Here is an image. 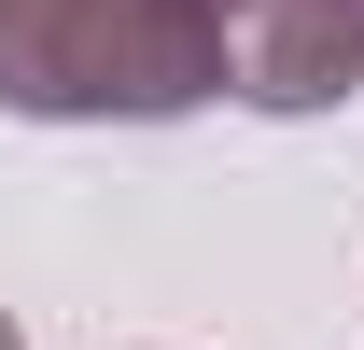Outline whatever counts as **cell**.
Returning <instances> with one entry per match:
<instances>
[{
	"label": "cell",
	"mask_w": 364,
	"mask_h": 350,
	"mask_svg": "<svg viewBox=\"0 0 364 350\" xmlns=\"http://www.w3.org/2000/svg\"><path fill=\"white\" fill-rule=\"evenodd\" d=\"M225 98L210 0H0V112L28 127H168Z\"/></svg>",
	"instance_id": "cell-1"
},
{
	"label": "cell",
	"mask_w": 364,
	"mask_h": 350,
	"mask_svg": "<svg viewBox=\"0 0 364 350\" xmlns=\"http://www.w3.org/2000/svg\"><path fill=\"white\" fill-rule=\"evenodd\" d=\"M225 98L252 112H336L364 85V0H210Z\"/></svg>",
	"instance_id": "cell-2"
},
{
	"label": "cell",
	"mask_w": 364,
	"mask_h": 350,
	"mask_svg": "<svg viewBox=\"0 0 364 350\" xmlns=\"http://www.w3.org/2000/svg\"><path fill=\"white\" fill-rule=\"evenodd\" d=\"M0 350H28V336H14V322H0Z\"/></svg>",
	"instance_id": "cell-3"
}]
</instances>
